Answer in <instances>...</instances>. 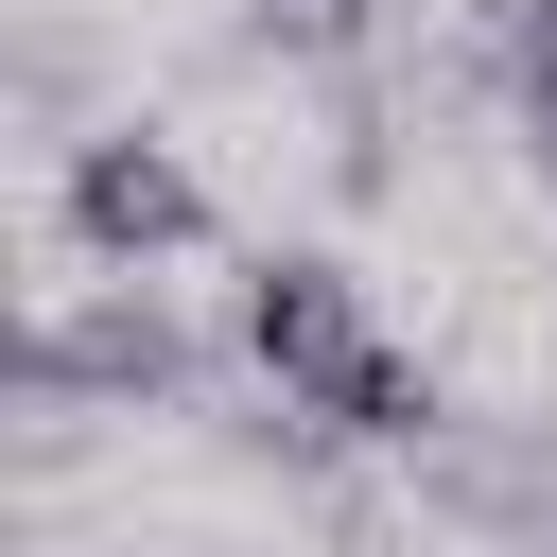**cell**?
<instances>
[{
  "mask_svg": "<svg viewBox=\"0 0 557 557\" xmlns=\"http://www.w3.org/2000/svg\"><path fill=\"white\" fill-rule=\"evenodd\" d=\"M226 331H244V366L278 383V400H313L348 453H418L453 400H435V366L418 348H383L366 331V278L348 261H313V244H261L244 261V296H226Z\"/></svg>",
  "mask_w": 557,
  "mask_h": 557,
  "instance_id": "cell-1",
  "label": "cell"
},
{
  "mask_svg": "<svg viewBox=\"0 0 557 557\" xmlns=\"http://www.w3.org/2000/svg\"><path fill=\"white\" fill-rule=\"evenodd\" d=\"M191 383H209V348L157 296V261H104V296H52L17 331V400L35 418H70V400H191Z\"/></svg>",
  "mask_w": 557,
  "mask_h": 557,
  "instance_id": "cell-2",
  "label": "cell"
},
{
  "mask_svg": "<svg viewBox=\"0 0 557 557\" xmlns=\"http://www.w3.org/2000/svg\"><path fill=\"white\" fill-rule=\"evenodd\" d=\"M52 209H70V244H87V261H191V244H209V174H191L157 122L70 139V191H52Z\"/></svg>",
  "mask_w": 557,
  "mask_h": 557,
  "instance_id": "cell-3",
  "label": "cell"
},
{
  "mask_svg": "<svg viewBox=\"0 0 557 557\" xmlns=\"http://www.w3.org/2000/svg\"><path fill=\"white\" fill-rule=\"evenodd\" d=\"M418 505L435 522H505V540H557V453H522V435H418Z\"/></svg>",
  "mask_w": 557,
  "mask_h": 557,
  "instance_id": "cell-4",
  "label": "cell"
},
{
  "mask_svg": "<svg viewBox=\"0 0 557 557\" xmlns=\"http://www.w3.org/2000/svg\"><path fill=\"white\" fill-rule=\"evenodd\" d=\"M244 35H261L278 70H348V52L383 35V0H244Z\"/></svg>",
  "mask_w": 557,
  "mask_h": 557,
  "instance_id": "cell-5",
  "label": "cell"
},
{
  "mask_svg": "<svg viewBox=\"0 0 557 557\" xmlns=\"http://www.w3.org/2000/svg\"><path fill=\"white\" fill-rule=\"evenodd\" d=\"M522 17H540V35H557V0H522Z\"/></svg>",
  "mask_w": 557,
  "mask_h": 557,
  "instance_id": "cell-6",
  "label": "cell"
}]
</instances>
